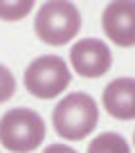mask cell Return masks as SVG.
Instances as JSON below:
<instances>
[{
	"mask_svg": "<svg viewBox=\"0 0 135 153\" xmlns=\"http://www.w3.org/2000/svg\"><path fill=\"white\" fill-rule=\"evenodd\" d=\"M99 122L97 101L88 92H70L52 110V126L59 137L79 142L95 131Z\"/></svg>",
	"mask_w": 135,
	"mask_h": 153,
	"instance_id": "cell-1",
	"label": "cell"
},
{
	"mask_svg": "<svg viewBox=\"0 0 135 153\" xmlns=\"http://www.w3.org/2000/svg\"><path fill=\"white\" fill-rule=\"evenodd\" d=\"M34 32L47 45H65L81 32V11L70 0H47L36 11Z\"/></svg>",
	"mask_w": 135,
	"mask_h": 153,
	"instance_id": "cell-2",
	"label": "cell"
},
{
	"mask_svg": "<svg viewBox=\"0 0 135 153\" xmlns=\"http://www.w3.org/2000/svg\"><path fill=\"white\" fill-rule=\"evenodd\" d=\"M45 140V122L32 108H11L0 117V144L11 153H32Z\"/></svg>",
	"mask_w": 135,
	"mask_h": 153,
	"instance_id": "cell-3",
	"label": "cell"
},
{
	"mask_svg": "<svg viewBox=\"0 0 135 153\" xmlns=\"http://www.w3.org/2000/svg\"><path fill=\"white\" fill-rule=\"evenodd\" d=\"M25 88L39 99H54L72 81V72L59 54H43L25 70Z\"/></svg>",
	"mask_w": 135,
	"mask_h": 153,
	"instance_id": "cell-4",
	"label": "cell"
},
{
	"mask_svg": "<svg viewBox=\"0 0 135 153\" xmlns=\"http://www.w3.org/2000/svg\"><path fill=\"white\" fill-rule=\"evenodd\" d=\"M70 63L79 76L97 79L111 70L113 52L101 38H79L70 48Z\"/></svg>",
	"mask_w": 135,
	"mask_h": 153,
	"instance_id": "cell-5",
	"label": "cell"
},
{
	"mask_svg": "<svg viewBox=\"0 0 135 153\" xmlns=\"http://www.w3.org/2000/svg\"><path fill=\"white\" fill-rule=\"evenodd\" d=\"M104 34L117 48H135V0H113L101 14Z\"/></svg>",
	"mask_w": 135,
	"mask_h": 153,
	"instance_id": "cell-6",
	"label": "cell"
},
{
	"mask_svg": "<svg viewBox=\"0 0 135 153\" xmlns=\"http://www.w3.org/2000/svg\"><path fill=\"white\" fill-rule=\"evenodd\" d=\"M101 104H104L106 113L115 120H135V79L133 76L113 79L104 88Z\"/></svg>",
	"mask_w": 135,
	"mask_h": 153,
	"instance_id": "cell-7",
	"label": "cell"
},
{
	"mask_svg": "<svg viewBox=\"0 0 135 153\" xmlns=\"http://www.w3.org/2000/svg\"><path fill=\"white\" fill-rule=\"evenodd\" d=\"M88 153H131V144L124 135L106 131L88 144Z\"/></svg>",
	"mask_w": 135,
	"mask_h": 153,
	"instance_id": "cell-8",
	"label": "cell"
},
{
	"mask_svg": "<svg viewBox=\"0 0 135 153\" xmlns=\"http://www.w3.org/2000/svg\"><path fill=\"white\" fill-rule=\"evenodd\" d=\"M34 9V0H0V20H20Z\"/></svg>",
	"mask_w": 135,
	"mask_h": 153,
	"instance_id": "cell-9",
	"label": "cell"
},
{
	"mask_svg": "<svg viewBox=\"0 0 135 153\" xmlns=\"http://www.w3.org/2000/svg\"><path fill=\"white\" fill-rule=\"evenodd\" d=\"M14 92H16V79H14V74H11L9 68H5L2 63H0V104L9 101L11 97H14Z\"/></svg>",
	"mask_w": 135,
	"mask_h": 153,
	"instance_id": "cell-10",
	"label": "cell"
},
{
	"mask_svg": "<svg viewBox=\"0 0 135 153\" xmlns=\"http://www.w3.org/2000/svg\"><path fill=\"white\" fill-rule=\"evenodd\" d=\"M43 153H77V151L68 144H50V146L43 149Z\"/></svg>",
	"mask_w": 135,
	"mask_h": 153,
	"instance_id": "cell-11",
	"label": "cell"
},
{
	"mask_svg": "<svg viewBox=\"0 0 135 153\" xmlns=\"http://www.w3.org/2000/svg\"><path fill=\"white\" fill-rule=\"evenodd\" d=\"M133 144H135V133H133Z\"/></svg>",
	"mask_w": 135,
	"mask_h": 153,
	"instance_id": "cell-12",
	"label": "cell"
}]
</instances>
